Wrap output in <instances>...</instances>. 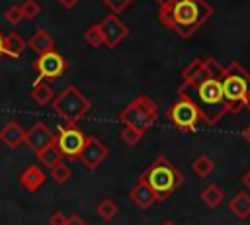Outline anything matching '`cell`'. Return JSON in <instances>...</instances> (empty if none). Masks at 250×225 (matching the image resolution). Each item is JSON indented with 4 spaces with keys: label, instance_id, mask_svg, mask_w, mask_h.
Instances as JSON below:
<instances>
[{
    "label": "cell",
    "instance_id": "obj_1",
    "mask_svg": "<svg viewBox=\"0 0 250 225\" xmlns=\"http://www.w3.org/2000/svg\"><path fill=\"white\" fill-rule=\"evenodd\" d=\"M223 72L225 68L213 57L193 59L182 70L184 82L178 86V98L191 100L201 113V123L205 125H215L229 112L221 84Z\"/></svg>",
    "mask_w": 250,
    "mask_h": 225
},
{
    "label": "cell",
    "instance_id": "obj_2",
    "mask_svg": "<svg viewBox=\"0 0 250 225\" xmlns=\"http://www.w3.org/2000/svg\"><path fill=\"white\" fill-rule=\"evenodd\" d=\"M213 14V8L205 0H176L172 6L158 10V20L174 29L180 37H191Z\"/></svg>",
    "mask_w": 250,
    "mask_h": 225
},
{
    "label": "cell",
    "instance_id": "obj_3",
    "mask_svg": "<svg viewBox=\"0 0 250 225\" xmlns=\"http://www.w3.org/2000/svg\"><path fill=\"white\" fill-rule=\"evenodd\" d=\"M156 194L158 202L170 198L182 184H184V174L166 158V157H158L156 160H152L143 172L141 176Z\"/></svg>",
    "mask_w": 250,
    "mask_h": 225
},
{
    "label": "cell",
    "instance_id": "obj_4",
    "mask_svg": "<svg viewBox=\"0 0 250 225\" xmlns=\"http://www.w3.org/2000/svg\"><path fill=\"white\" fill-rule=\"evenodd\" d=\"M221 84L227 110L230 113H238L242 108H246V102L250 98V74L240 63H230L225 68Z\"/></svg>",
    "mask_w": 250,
    "mask_h": 225
},
{
    "label": "cell",
    "instance_id": "obj_5",
    "mask_svg": "<svg viewBox=\"0 0 250 225\" xmlns=\"http://www.w3.org/2000/svg\"><path fill=\"white\" fill-rule=\"evenodd\" d=\"M51 106H53V112H55L59 117H62L66 123H76V121H80V119L90 112V108H92L90 100H88L76 86H72V84H68L64 90H61V92L53 98Z\"/></svg>",
    "mask_w": 250,
    "mask_h": 225
},
{
    "label": "cell",
    "instance_id": "obj_6",
    "mask_svg": "<svg viewBox=\"0 0 250 225\" xmlns=\"http://www.w3.org/2000/svg\"><path fill=\"white\" fill-rule=\"evenodd\" d=\"M117 117L123 125H131V127H137L141 131H146L156 121L158 108L148 96H137L119 112Z\"/></svg>",
    "mask_w": 250,
    "mask_h": 225
},
{
    "label": "cell",
    "instance_id": "obj_7",
    "mask_svg": "<svg viewBox=\"0 0 250 225\" xmlns=\"http://www.w3.org/2000/svg\"><path fill=\"white\" fill-rule=\"evenodd\" d=\"M168 119L174 127L182 131H195L197 125L201 123V113L191 100L178 98V102H174L168 108Z\"/></svg>",
    "mask_w": 250,
    "mask_h": 225
},
{
    "label": "cell",
    "instance_id": "obj_8",
    "mask_svg": "<svg viewBox=\"0 0 250 225\" xmlns=\"http://www.w3.org/2000/svg\"><path fill=\"white\" fill-rule=\"evenodd\" d=\"M33 67L37 70V78L33 82H41V80L49 82V80H57L62 72H66L68 63L59 51L51 49L43 55H37V61L33 63Z\"/></svg>",
    "mask_w": 250,
    "mask_h": 225
},
{
    "label": "cell",
    "instance_id": "obj_9",
    "mask_svg": "<svg viewBox=\"0 0 250 225\" xmlns=\"http://www.w3.org/2000/svg\"><path fill=\"white\" fill-rule=\"evenodd\" d=\"M55 137H57V143L62 151V157L76 160L82 147H84V141H86L84 131L80 127H76L74 123H66V125H59Z\"/></svg>",
    "mask_w": 250,
    "mask_h": 225
},
{
    "label": "cell",
    "instance_id": "obj_10",
    "mask_svg": "<svg viewBox=\"0 0 250 225\" xmlns=\"http://www.w3.org/2000/svg\"><path fill=\"white\" fill-rule=\"evenodd\" d=\"M107 149L105 145L96 137V135H86V141H84V147L78 155V158L82 160V164L88 168V170H96L105 158H107Z\"/></svg>",
    "mask_w": 250,
    "mask_h": 225
},
{
    "label": "cell",
    "instance_id": "obj_11",
    "mask_svg": "<svg viewBox=\"0 0 250 225\" xmlns=\"http://www.w3.org/2000/svg\"><path fill=\"white\" fill-rule=\"evenodd\" d=\"M100 29L104 35V45H107L109 49H115L129 33L127 25L117 18V14H107L102 22H100Z\"/></svg>",
    "mask_w": 250,
    "mask_h": 225
},
{
    "label": "cell",
    "instance_id": "obj_12",
    "mask_svg": "<svg viewBox=\"0 0 250 225\" xmlns=\"http://www.w3.org/2000/svg\"><path fill=\"white\" fill-rule=\"evenodd\" d=\"M53 139H55V133L49 129V125H47L45 121H35V123L25 131L23 143H25L35 155H39Z\"/></svg>",
    "mask_w": 250,
    "mask_h": 225
},
{
    "label": "cell",
    "instance_id": "obj_13",
    "mask_svg": "<svg viewBox=\"0 0 250 225\" xmlns=\"http://www.w3.org/2000/svg\"><path fill=\"white\" fill-rule=\"evenodd\" d=\"M129 198H131V202H133L139 209H148L152 203H156V202H158V198H156L154 190H152V188H150L143 178H139V180H137V184L131 188Z\"/></svg>",
    "mask_w": 250,
    "mask_h": 225
},
{
    "label": "cell",
    "instance_id": "obj_14",
    "mask_svg": "<svg viewBox=\"0 0 250 225\" xmlns=\"http://www.w3.org/2000/svg\"><path fill=\"white\" fill-rule=\"evenodd\" d=\"M0 139L10 147V149H18L23 139H25V131L18 121H8L2 129H0Z\"/></svg>",
    "mask_w": 250,
    "mask_h": 225
},
{
    "label": "cell",
    "instance_id": "obj_15",
    "mask_svg": "<svg viewBox=\"0 0 250 225\" xmlns=\"http://www.w3.org/2000/svg\"><path fill=\"white\" fill-rule=\"evenodd\" d=\"M43 182H45V172L39 168V166H35V164H31V166H27L21 174H20V184L27 190V192H37L41 186H43Z\"/></svg>",
    "mask_w": 250,
    "mask_h": 225
},
{
    "label": "cell",
    "instance_id": "obj_16",
    "mask_svg": "<svg viewBox=\"0 0 250 225\" xmlns=\"http://www.w3.org/2000/svg\"><path fill=\"white\" fill-rule=\"evenodd\" d=\"M27 47H29L33 53L43 55V53L55 49V39H53V35H51L47 29H37V31L27 39Z\"/></svg>",
    "mask_w": 250,
    "mask_h": 225
},
{
    "label": "cell",
    "instance_id": "obj_17",
    "mask_svg": "<svg viewBox=\"0 0 250 225\" xmlns=\"http://www.w3.org/2000/svg\"><path fill=\"white\" fill-rule=\"evenodd\" d=\"M25 47H27V41H23V37L20 33L12 31V33L4 35V55L12 57V59H18V57H21Z\"/></svg>",
    "mask_w": 250,
    "mask_h": 225
},
{
    "label": "cell",
    "instance_id": "obj_18",
    "mask_svg": "<svg viewBox=\"0 0 250 225\" xmlns=\"http://www.w3.org/2000/svg\"><path fill=\"white\" fill-rule=\"evenodd\" d=\"M37 158H39V162L45 164L47 168H51V166H55L57 162L62 160V151H61V147H59V143H57V137L37 155Z\"/></svg>",
    "mask_w": 250,
    "mask_h": 225
},
{
    "label": "cell",
    "instance_id": "obj_19",
    "mask_svg": "<svg viewBox=\"0 0 250 225\" xmlns=\"http://www.w3.org/2000/svg\"><path fill=\"white\" fill-rule=\"evenodd\" d=\"M229 207H230V211H232L238 219L250 217V194L238 192V194L229 202Z\"/></svg>",
    "mask_w": 250,
    "mask_h": 225
},
{
    "label": "cell",
    "instance_id": "obj_20",
    "mask_svg": "<svg viewBox=\"0 0 250 225\" xmlns=\"http://www.w3.org/2000/svg\"><path fill=\"white\" fill-rule=\"evenodd\" d=\"M29 96H31V100H33V102H37L39 106L51 104V102H53V98H55L53 88H51L45 80H41V82H33V84H31V92H29Z\"/></svg>",
    "mask_w": 250,
    "mask_h": 225
},
{
    "label": "cell",
    "instance_id": "obj_21",
    "mask_svg": "<svg viewBox=\"0 0 250 225\" xmlns=\"http://www.w3.org/2000/svg\"><path fill=\"white\" fill-rule=\"evenodd\" d=\"M223 198H225V194H223V190H221L219 184H209V186L201 192V202H203L209 209H217V207L223 203Z\"/></svg>",
    "mask_w": 250,
    "mask_h": 225
},
{
    "label": "cell",
    "instance_id": "obj_22",
    "mask_svg": "<svg viewBox=\"0 0 250 225\" xmlns=\"http://www.w3.org/2000/svg\"><path fill=\"white\" fill-rule=\"evenodd\" d=\"M191 170H193L195 176H199V178H207V176L213 174V170H215V162H213L207 155H199V157L193 158V162H191Z\"/></svg>",
    "mask_w": 250,
    "mask_h": 225
},
{
    "label": "cell",
    "instance_id": "obj_23",
    "mask_svg": "<svg viewBox=\"0 0 250 225\" xmlns=\"http://www.w3.org/2000/svg\"><path fill=\"white\" fill-rule=\"evenodd\" d=\"M117 211H119V207H117V203H115L111 198H105V200H102V202L98 203V207H96V213H98V217H102L104 221H109V219H113V217L117 215Z\"/></svg>",
    "mask_w": 250,
    "mask_h": 225
},
{
    "label": "cell",
    "instance_id": "obj_24",
    "mask_svg": "<svg viewBox=\"0 0 250 225\" xmlns=\"http://www.w3.org/2000/svg\"><path fill=\"white\" fill-rule=\"evenodd\" d=\"M70 176H72V168H70L68 164H64L62 160H61V162H57L55 166H51V178H53L59 186L66 184V182L70 180Z\"/></svg>",
    "mask_w": 250,
    "mask_h": 225
},
{
    "label": "cell",
    "instance_id": "obj_25",
    "mask_svg": "<svg viewBox=\"0 0 250 225\" xmlns=\"http://www.w3.org/2000/svg\"><path fill=\"white\" fill-rule=\"evenodd\" d=\"M84 41H86L90 47H102V45H104V35H102L100 23L90 25V27L84 31Z\"/></svg>",
    "mask_w": 250,
    "mask_h": 225
},
{
    "label": "cell",
    "instance_id": "obj_26",
    "mask_svg": "<svg viewBox=\"0 0 250 225\" xmlns=\"http://www.w3.org/2000/svg\"><path fill=\"white\" fill-rule=\"evenodd\" d=\"M143 135H145V131H141V129H137V127H131V125H125L123 131H121V139H123V143L129 145V147H135V145L143 139Z\"/></svg>",
    "mask_w": 250,
    "mask_h": 225
},
{
    "label": "cell",
    "instance_id": "obj_27",
    "mask_svg": "<svg viewBox=\"0 0 250 225\" xmlns=\"http://www.w3.org/2000/svg\"><path fill=\"white\" fill-rule=\"evenodd\" d=\"M21 12H23V20H33L37 18V14H41V6L37 0H25L21 4Z\"/></svg>",
    "mask_w": 250,
    "mask_h": 225
},
{
    "label": "cell",
    "instance_id": "obj_28",
    "mask_svg": "<svg viewBox=\"0 0 250 225\" xmlns=\"http://www.w3.org/2000/svg\"><path fill=\"white\" fill-rule=\"evenodd\" d=\"M4 18H6V22H8V23H12V25H18V23L23 20V12H21V6H10V8L6 10Z\"/></svg>",
    "mask_w": 250,
    "mask_h": 225
},
{
    "label": "cell",
    "instance_id": "obj_29",
    "mask_svg": "<svg viewBox=\"0 0 250 225\" xmlns=\"http://www.w3.org/2000/svg\"><path fill=\"white\" fill-rule=\"evenodd\" d=\"M113 14H121L123 10H127L131 4H133V0H102Z\"/></svg>",
    "mask_w": 250,
    "mask_h": 225
},
{
    "label": "cell",
    "instance_id": "obj_30",
    "mask_svg": "<svg viewBox=\"0 0 250 225\" xmlns=\"http://www.w3.org/2000/svg\"><path fill=\"white\" fill-rule=\"evenodd\" d=\"M66 215L62 211H53L49 217V225H66Z\"/></svg>",
    "mask_w": 250,
    "mask_h": 225
},
{
    "label": "cell",
    "instance_id": "obj_31",
    "mask_svg": "<svg viewBox=\"0 0 250 225\" xmlns=\"http://www.w3.org/2000/svg\"><path fill=\"white\" fill-rule=\"evenodd\" d=\"M66 225H88L78 213H72V215H68V219H66Z\"/></svg>",
    "mask_w": 250,
    "mask_h": 225
},
{
    "label": "cell",
    "instance_id": "obj_32",
    "mask_svg": "<svg viewBox=\"0 0 250 225\" xmlns=\"http://www.w3.org/2000/svg\"><path fill=\"white\" fill-rule=\"evenodd\" d=\"M62 8H66V10H70V8H74L76 4H78V0H57Z\"/></svg>",
    "mask_w": 250,
    "mask_h": 225
},
{
    "label": "cell",
    "instance_id": "obj_33",
    "mask_svg": "<svg viewBox=\"0 0 250 225\" xmlns=\"http://www.w3.org/2000/svg\"><path fill=\"white\" fill-rule=\"evenodd\" d=\"M154 2H156L158 10H162V8H168V6H172L176 0H154Z\"/></svg>",
    "mask_w": 250,
    "mask_h": 225
},
{
    "label": "cell",
    "instance_id": "obj_34",
    "mask_svg": "<svg viewBox=\"0 0 250 225\" xmlns=\"http://www.w3.org/2000/svg\"><path fill=\"white\" fill-rule=\"evenodd\" d=\"M242 184H244V186L250 190V168H248V170L242 174Z\"/></svg>",
    "mask_w": 250,
    "mask_h": 225
},
{
    "label": "cell",
    "instance_id": "obj_35",
    "mask_svg": "<svg viewBox=\"0 0 250 225\" xmlns=\"http://www.w3.org/2000/svg\"><path fill=\"white\" fill-rule=\"evenodd\" d=\"M242 137H244V139L250 143V125H246V127L242 129Z\"/></svg>",
    "mask_w": 250,
    "mask_h": 225
},
{
    "label": "cell",
    "instance_id": "obj_36",
    "mask_svg": "<svg viewBox=\"0 0 250 225\" xmlns=\"http://www.w3.org/2000/svg\"><path fill=\"white\" fill-rule=\"evenodd\" d=\"M0 55H4V35L0 33Z\"/></svg>",
    "mask_w": 250,
    "mask_h": 225
},
{
    "label": "cell",
    "instance_id": "obj_37",
    "mask_svg": "<svg viewBox=\"0 0 250 225\" xmlns=\"http://www.w3.org/2000/svg\"><path fill=\"white\" fill-rule=\"evenodd\" d=\"M162 225H176V223H174V221H164Z\"/></svg>",
    "mask_w": 250,
    "mask_h": 225
},
{
    "label": "cell",
    "instance_id": "obj_38",
    "mask_svg": "<svg viewBox=\"0 0 250 225\" xmlns=\"http://www.w3.org/2000/svg\"><path fill=\"white\" fill-rule=\"evenodd\" d=\"M246 108H248V110H250V98H248V102H246Z\"/></svg>",
    "mask_w": 250,
    "mask_h": 225
}]
</instances>
